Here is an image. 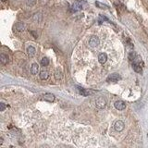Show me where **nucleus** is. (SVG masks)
I'll return each instance as SVG.
<instances>
[{
    "instance_id": "1",
    "label": "nucleus",
    "mask_w": 148,
    "mask_h": 148,
    "mask_svg": "<svg viewBox=\"0 0 148 148\" xmlns=\"http://www.w3.org/2000/svg\"><path fill=\"white\" fill-rule=\"evenodd\" d=\"M95 106L98 108H100V109L106 107V106H107V100L104 98V97L100 96V97H98V98L95 100Z\"/></svg>"
},
{
    "instance_id": "2",
    "label": "nucleus",
    "mask_w": 148,
    "mask_h": 148,
    "mask_svg": "<svg viewBox=\"0 0 148 148\" xmlns=\"http://www.w3.org/2000/svg\"><path fill=\"white\" fill-rule=\"evenodd\" d=\"M120 79H121V77H120V75H119V74L112 73V74H110L108 77H107V81L108 82H119Z\"/></svg>"
},
{
    "instance_id": "3",
    "label": "nucleus",
    "mask_w": 148,
    "mask_h": 148,
    "mask_svg": "<svg viewBox=\"0 0 148 148\" xmlns=\"http://www.w3.org/2000/svg\"><path fill=\"white\" fill-rule=\"evenodd\" d=\"M100 44V40L97 36H92L89 40V45L91 47H97Z\"/></svg>"
},
{
    "instance_id": "4",
    "label": "nucleus",
    "mask_w": 148,
    "mask_h": 148,
    "mask_svg": "<svg viewBox=\"0 0 148 148\" xmlns=\"http://www.w3.org/2000/svg\"><path fill=\"white\" fill-rule=\"evenodd\" d=\"M114 106H115L116 109H118V110H124L126 108V104H125V102L122 101V100L116 101L115 104H114Z\"/></svg>"
},
{
    "instance_id": "5",
    "label": "nucleus",
    "mask_w": 148,
    "mask_h": 148,
    "mask_svg": "<svg viewBox=\"0 0 148 148\" xmlns=\"http://www.w3.org/2000/svg\"><path fill=\"white\" fill-rule=\"evenodd\" d=\"M114 128H115V130L117 131V132H122L124 130V128H125V124H124L123 121H121V120H118L115 125H114Z\"/></svg>"
},
{
    "instance_id": "6",
    "label": "nucleus",
    "mask_w": 148,
    "mask_h": 148,
    "mask_svg": "<svg viewBox=\"0 0 148 148\" xmlns=\"http://www.w3.org/2000/svg\"><path fill=\"white\" fill-rule=\"evenodd\" d=\"M77 88H78V90H79V93H80L82 95H83V96H88L89 95L94 94V92L91 91V90L84 89V88H81V87H77Z\"/></svg>"
},
{
    "instance_id": "7",
    "label": "nucleus",
    "mask_w": 148,
    "mask_h": 148,
    "mask_svg": "<svg viewBox=\"0 0 148 148\" xmlns=\"http://www.w3.org/2000/svg\"><path fill=\"white\" fill-rule=\"evenodd\" d=\"M132 68H133L134 71L137 72V73H142L143 72V64L132 62Z\"/></svg>"
},
{
    "instance_id": "8",
    "label": "nucleus",
    "mask_w": 148,
    "mask_h": 148,
    "mask_svg": "<svg viewBox=\"0 0 148 148\" xmlns=\"http://www.w3.org/2000/svg\"><path fill=\"white\" fill-rule=\"evenodd\" d=\"M43 98L45 99V101H47V102H54V100H55V95H53V94H50V93H47V94H45L44 95H43Z\"/></svg>"
},
{
    "instance_id": "9",
    "label": "nucleus",
    "mask_w": 148,
    "mask_h": 148,
    "mask_svg": "<svg viewBox=\"0 0 148 148\" xmlns=\"http://www.w3.org/2000/svg\"><path fill=\"white\" fill-rule=\"evenodd\" d=\"M107 60V55L106 53H101L98 56V61L101 64H105Z\"/></svg>"
},
{
    "instance_id": "10",
    "label": "nucleus",
    "mask_w": 148,
    "mask_h": 148,
    "mask_svg": "<svg viewBox=\"0 0 148 148\" xmlns=\"http://www.w3.org/2000/svg\"><path fill=\"white\" fill-rule=\"evenodd\" d=\"M39 71V65L37 63H33L32 65V68H31V73L33 75H36Z\"/></svg>"
},
{
    "instance_id": "11",
    "label": "nucleus",
    "mask_w": 148,
    "mask_h": 148,
    "mask_svg": "<svg viewBox=\"0 0 148 148\" xmlns=\"http://www.w3.org/2000/svg\"><path fill=\"white\" fill-rule=\"evenodd\" d=\"M14 28L18 31V32H23L25 30V25L22 23V22H17L15 26H14Z\"/></svg>"
},
{
    "instance_id": "12",
    "label": "nucleus",
    "mask_w": 148,
    "mask_h": 148,
    "mask_svg": "<svg viewBox=\"0 0 148 148\" xmlns=\"http://www.w3.org/2000/svg\"><path fill=\"white\" fill-rule=\"evenodd\" d=\"M35 53H36V50H35V48H34L33 46H29V47L27 48V54H28V56H29L30 58L33 57V56L35 55Z\"/></svg>"
},
{
    "instance_id": "13",
    "label": "nucleus",
    "mask_w": 148,
    "mask_h": 148,
    "mask_svg": "<svg viewBox=\"0 0 148 148\" xmlns=\"http://www.w3.org/2000/svg\"><path fill=\"white\" fill-rule=\"evenodd\" d=\"M82 4L80 3V2H75L73 5H72V7H71V9L73 10V11H79V10H81L82 9Z\"/></svg>"
},
{
    "instance_id": "14",
    "label": "nucleus",
    "mask_w": 148,
    "mask_h": 148,
    "mask_svg": "<svg viewBox=\"0 0 148 148\" xmlns=\"http://www.w3.org/2000/svg\"><path fill=\"white\" fill-rule=\"evenodd\" d=\"M48 76H49L48 71H47V70H41V72L39 74V77H40L41 80H46V79L48 78Z\"/></svg>"
},
{
    "instance_id": "15",
    "label": "nucleus",
    "mask_w": 148,
    "mask_h": 148,
    "mask_svg": "<svg viewBox=\"0 0 148 148\" xmlns=\"http://www.w3.org/2000/svg\"><path fill=\"white\" fill-rule=\"evenodd\" d=\"M0 61H1L2 64L7 65L8 63V57L7 55H5V54H1L0 55Z\"/></svg>"
},
{
    "instance_id": "16",
    "label": "nucleus",
    "mask_w": 148,
    "mask_h": 148,
    "mask_svg": "<svg viewBox=\"0 0 148 148\" xmlns=\"http://www.w3.org/2000/svg\"><path fill=\"white\" fill-rule=\"evenodd\" d=\"M95 6H96L97 8H102V9H107V8H108V6L103 4V3L99 2V1H96V2H95Z\"/></svg>"
},
{
    "instance_id": "17",
    "label": "nucleus",
    "mask_w": 148,
    "mask_h": 148,
    "mask_svg": "<svg viewBox=\"0 0 148 148\" xmlns=\"http://www.w3.org/2000/svg\"><path fill=\"white\" fill-rule=\"evenodd\" d=\"M55 78H56V80H61L62 79V71L61 70H56V72H55Z\"/></svg>"
},
{
    "instance_id": "18",
    "label": "nucleus",
    "mask_w": 148,
    "mask_h": 148,
    "mask_svg": "<svg viewBox=\"0 0 148 148\" xmlns=\"http://www.w3.org/2000/svg\"><path fill=\"white\" fill-rule=\"evenodd\" d=\"M41 65H42L43 67L48 66V65H49V59H48L47 58H43L42 60H41Z\"/></svg>"
},
{
    "instance_id": "19",
    "label": "nucleus",
    "mask_w": 148,
    "mask_h": 148,
    "mask_svg": "<svg viewBox=\"0 0 148 148\" xmlns=\"http://www.w3.org/2000/svg\"><path fill=\"white\" fill-rule=\"evenodd\" d=\"M25 2L28 7H33L36 4L37 0H25Z\"/></svg>"
},
{
    "instance_id": "20",
    "label": "nucleus",
    "mask_w": 148,
    "mask_h": 148,
    "mask_svg": "<svg viewBox=\"0 0 148 148\" xmlns=\"http://www.w3.org/2000/svg\"><path fill=\"white\" fill-rule=\"evenodd\" d=\"M136 56H137V54H136L135 52H133V51L130 52V54H129V59H130L131 61H132V60L135 58Z\"/></svg>"
},
{
    "instance_id": "21",
    "label": "nucleus",
    "mask_w": 148,
    "mask_h": 148,
    "mask_svg": "<svg viewBox=\"0 0 148 148\" xmlns=\"http://www.w3.org/2000/svg\"><path fill=\"white\" fill-rule=\"evenodd\" d=\"M7 106L4 104V103H0V111H4L6 109Z\"/></svg>"
},
{
    "instance_id": "22",
    "label": "nucleus",
    "mask_w": 148,
    "mask_h": 148,
    "mask_svg": "<svg viewBox=\"0 0 148 148\" xmlns=\"http://www.w3.org/2000/svg\"><path fill=\"white\" fill-rule=\"evenodd\" d=\"M31 33H32V34L34 36V38H37V34L35 33H34V32H33V31H32V32H31Z\"/></svg>"
},
{
    "instance_id": "23",
    "label": "nucleus",
    "mask_w": 148,
    "mask_h": 148,
    "mask_svg": "<svg viewBox=\"0 0 148 148\" xmlns=\"http://www.w3.org/2000/svg\"><path fill=\"white\" fill-rule=\"evenodd\" d=\"M3 144V138H0V145H2Z\"/></svg>"
},
{
    "instance_id": "24",
    "label": "nucleus",
    "mask_w": 148,
    "mask_h": 148,
    "mask_svg": "<svg viewBox=\"0 0 148 148\" xmlns=\"http://www.w3.org/2000/svg\"><path fill=\"white\" fill-rule=\"evenodd\" d=\"M6 1H8V0H2V2H6Z\"/></svg>"
}]
</instances>
